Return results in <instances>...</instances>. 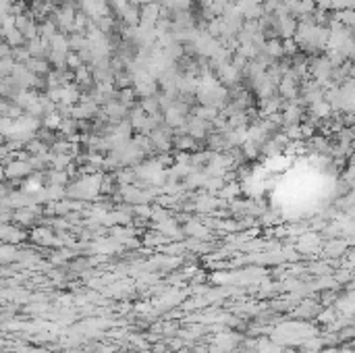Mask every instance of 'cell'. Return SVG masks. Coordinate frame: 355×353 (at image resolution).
Returning a JSON list of instances; mask_svg holds the SVG:
<instances>
[{"mask_svg": "<svg viewBox=\"0 0 355 353\" xmlns=\"http://www.w3.org/2000/svg\"><path fill=\"white\" fill-rule=\"evenodd\" d=\"M12 256H15V249H10V247L0 249V258H12Z\"/></svg>", "mask_w": 355, "mask_h": 353, "instance_id": "1", "label": "cell"}]
</instances>
